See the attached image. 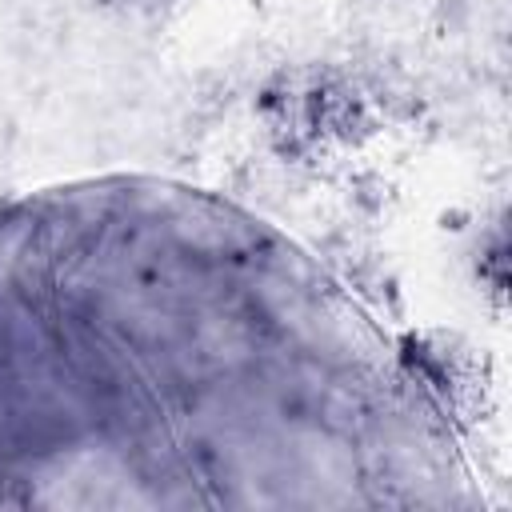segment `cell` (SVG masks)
Segmentation results:
<instances>
[{
	"mask_svg": "<svg viewBox=\"0 0 512 512\" xmlns=\"http://www.w3.org/2000/svg\"><path fill=\"white\" fill-rule=\"evenodd\" d=\"M456 480L432 380L280 228L156 176L0 200V504H448Z\"/></svg>",
	"mask_w": 512,
	"mask_h": 512,
	"instance_id": "6da1fadb",
	"label": "cell"
}]
</instances>
